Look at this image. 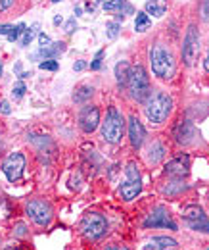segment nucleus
<instances>
[{
	"mask_svg": "<svg viewBox=\"0 0 209 250\" xmlns=\"http://www.w3.org/2000/svg\"><path fill=\"white\" fill-rule=\"evenodd\" d=\"M150 62H152V71L155 77L159 79H171L175 73V56L173 52L163 46V44H155L150 52Z\"/></svg>",
	"mask_w": 209,
	"mask_h": 250,
	"instance_id": "nucleus-1",
	"label": "nucleus"
},
{
	"mask_svg": "<svg viewBox=\"0 0 209 250\" xmlns=\"http://www.w3.org/2000/svg\"><path fill=\"white\" fill-rule=\"evenodd\" d=\"M173 110V98L167 93H153L146 102V118L152 124H163Z\"/></svg>",
	"mask_w": 209,
	"mask_h": 250,
	"instance_id": "nucleus-2",
	"label": "nucleus"
},
{
	"mask_svg": "<svg viewBox=\"0 0 209 250\" xmlns=\"http://www.w3.org/2000/svg\"><path fill=\"white\" fill-rule=\"evenodd\" d=\"M131 93V98H134L136 102H142L150 96V77L148 71L142 65H131L129 71V79L125 85Z\"/></svg>",
	"mask_w": 209,
	"mask_h": 250,
	"instance_id": "nucleus-3",
	"label": "nucleus"
},
{
	"mask_svg": "<svg viewBox=\"0 0 209 250\" xmlns=\"http://www.w3.org/2000/svg\"><path fill=\"white\" fill-rule=\"evenodd\" d=\"M123 133H125V118L117 108H110L108 110V116L102 124V137L106 143L110 145H117L121 139H123Z\"/></svg>",
	"mask_w": 209,
	"mask_h": 250,
	"instance_id": "nucleus-4",
	"label": "nucleus"
},
{
	"mask_svg": "<svg viewBox=\"0 0 209 250\" xmlns=\"http://www.w3.org/2000/svg\"><path fill=\"white\" fill-rule=\"evenodd\" d=\"M142 190V179H140V171H138V166L134 162H129L127 164V169H125V181L121 183V198L123 200H134Z\"/></svg>",
	"mask_w": 209,
	"mask_h": 250,
	"instance_id": "nucleus-5",
	"label": "nucleus"
},
{
	"mask_svg": "<svg viewBox=\"0 0 209 250\" xmlns=\"http://www.w3.org/2000/svg\"><path fill=\"white\" fill-rule=\"evenodd\" d=\"M81 231L90 241H98L108 233V219L98 212H90L81 219Z\"/></svg>",
	"mask_w": 209,
	"mask_h": 250,
	"instance_id": "nucleus-6",
	"label": "nucleus"
},
{
	"mask_svg": "<svg viewBox=\"0 0 209 250\" xmlns=\"http://www.w3.org/2000/svg\"><path fill=\"white\" fill-rule=\"evenodd\" d=\"M198 56H200V35H198L196 25H190L184 37V42H182V62L184 65L192 67L198 62Z\"/></svg>",
	"mask_w": 209,
	"mask_h": 250,
	"instance_id": "nucleus-7",
	"label": "nucleus"
},
{
	"mask_svg": "<svg viewBox=\"0 0 209 250\" xmlns=\"http://www.w3.org/2000/svg\"><path fill=\"white\" fill-rule=\"evenodd\" d=\"M182 218H184L186 225H188L190 229L209 233V219H208V216H206V212H204L202 206H198V204H190V206H186L184 212H182Z\"/></svg>",
	"mask_w": 209,
	"mask_h": 250,
	"instance_id": "nucleus-8",
	"label": "nucleus"
},
{
	"mask_svg": "<svg viewBox=\"0 0 209 250\" xmlns=\"http://www.w3.org/2000/svg\"><path fill=\"white\" fill-rule=\"evenodd\" d=\"M25 210H27L29 218L33 219V223H37V225H40V227L48 225L50 219H52V208H50V204H48L46 200H42V198L29 200Z\"/></svg>",
	"mask_w": 209,
	"mask_h": 250,
	"instance_id": "nucleus-9",
	"label": "nucleus"
},
{
	"mask_svg": "<svg viewBox=\"0 0 209 250\" xmlns=\"http://www.w3.org/2000/svg\"><path fill=\"white\" fill-rule=\"evenodd\" d=\"M25 169V156L21 152H14L12 156L6 158V162L2 164V171L8 177V181H19Z\"/></svg>",
	"mask_w": 209,
	"mask_h": 250,
	"instance_id": "nucleus-10",
	"label": "nucleus"
},
{
	"mask_svg": "<svg viewBox=\"0 0 209 250\" xmlns=\"http://www.w3.org/2000/svg\"><path fill=\"white\" fill-rule=\"evenodd\" d=\"M144 227H152V229H155V227L167 229V227H169L171 231H177V223L171 219L167 208H163V206H157L148 218L144 219Z\"/></svg>",
	"mask_w": 209,
	"mask_h": 250,
	"instance_id": "nucleus-11",
	"label": "nucleus"
},
{
	"mask_svg": "<svg viewBox=\"0 0 209 250\" xmlns=\"http://www.w3.org/2000/svg\"><path fill=\"white\" fill-rule=\"evenodd\" d=\"M79 125L85 133L96 131V127L100 125V110L96 106H85L79 114Z\"/></svg>",
	"mask_w": 209,
	"mask_h": 250,
	"instance_id": "nucleus-12",
	"label": "nucleus"
},
{
	"mask_svg": "<svg viewBox=\"0 0 209 250\" xmlns=\"http://www.w3.org/2000/svg\"><path fill=\"white\" fill-rule=\"evenodd\" d=\"M188 171H190V158L186 156V154L171 160V162L165 166V173L171 175V177H180V179H182L184 175H188Z\"/></svg>",
	"mask_w": 209,
	"mask_h": 250,
	"instance_id": "nucleus-13",
	"label": "nucleus"
},
{
	"mask_svg": "<svg viewBox=\"0 0 209 250\" xmlns=\"http://www.w3.org/2000/svg\"><path fill=\"white\" fill-rule=\"evenodd\" d=\"M129 139H131V145L134 148H140L144 139H146V129H144V125L138 122L136 116L129 118Z\"/></svg>",
	"mask_w": 209,
	"mask_h": 250,
	"instance_id": "nucleus-14",
	"label": "nucleus"
},
{
	"mask_svg": "<svg viewBox=\"0 0 209 250\" xmlns=\"http://www.w3.org/2000/svg\"><path fill=\"white\" fill-rule=\"evenodd\" d=\"M65 52V44L63 42H52L50 46H40L38 52L33 54V60H38V58H44V60H54L56 56H60Z\"/></svg>",
	"mask_w": 209,
	"mask_h": 250,
	"instance_id": "nucleus-15",
	"label": "nucleus"
},
{
	"mask_svg": "<svg viewBox=\"0 0 209 250\" xmlns=\"http://www.w3.org/2000/svg\"><path fill=\"white\" fill-rule=\"evenodd\" d=\"M196 137V131H194V125L190 122H180L175 129V139L179 145H188L192 143V139Z\"/></svg>",
	"mask_w": 209,
	"mask_h": 250,
	"instance_id": "nucleus-16",
	"label": "nucleus"
},
{
	"mask_svg": "<svg viewBox=\"0 0 209 250\" xmlns=\"http://www.w3.org/2000/svg\"><path fill=\"white\" fill-rule=\"evenodd\" d=\"M177 247H179V243H177L175 239H171V237H157V239L148 241L142 249L144 250H165V249H177Z\"/></svg>",
	"mask_w": 209,
	"mask_h": 250,
	"instance_id": "nucleus-17",
	"label": "nucleus"
},
{
	"mask_svg": "<svg viewBox=\"0 0 209 250\" xmlns=\"http://www.w3.org/2000/svg\"><path fill=\"white\" fill-rule=\"evenodd\" d=\"M165 154H167V150H165V146L159 141H153L148 148H146V160H148V164H152V166L157 164V162H161Z\"/></svg>",
	"mask_w": 209,
	"mask_h": 250,
	"instance_id": "nucleus-18",
	"label": "nucleus"
},
{
	"mask_svg": "<svg viewBox=\"0 0 209 250\" xmlns=\"http://www.w3.org/2000/svg\"><path fill=\"white\" fill-rule=\"evenodd\" d=\"M104 10L106 12H115V14H133L134 8L127 2V0H106L104 2Z\"/></svg>",
	"mask_w": 209,
	"mask_h": 250,
	"instance_id": "nucleus-19",
	"label": "nucleus"
},
{
	"mask_svg": "<svg viewBox=\"0 0 209 250\" xmlns=\"http://www.w3.org/2000/svg\"><path fill=\"white\" fill-rule=\"evenodd\" d=\"M167 12V2L165 0H148L146 2V14H152L155 18H163Z\"/></svg>",
	"mask_w": 209,
	"mask_h": 250,
	"instance_id": "nucleus-20",
	"label": "nucleus"
},
{
	"mask_svg": "<svg viewBox=\"0 0 209 250\" xmlns=\"http://www.w3.org/2000/svg\"><path fill=\"white\" fill-rule=\"evenodd\" d=\"M129 71H131V63L127 60H121L115 67V79H117V85L125 87L127 85V79H129Z\"/></svg>",
	"mask_w": 209,
	"mask_h": 250,
	"instance_id": "nucleus-21",
	"label": "nucleus"
},
{
	"mask_svg": "<svg viewBox=\"0 0 209 250\" xmlns=\"http://www.w3.org/2000/svg\"><path fill=\"white\" fill-rule=\"evenodd\" d=\"M152 27V20L146 12H138L136 20H134V31L136 33H146Z\"/></svg>",
	"mask_w": 209,
	"mask_h": 250,
	"instance_id": "nucleus-22",
	"label": "nucleus"
},
{
	"mask_svg": "<svg viewBox=\"0 0 209 250\" xmlns=\"http://www.w3.org/2000/svg\"><path fill=\"white\" fill-rule=\"evenodd\" d=\"M186 183H182V179L180 177H175L171 183H167L165 187L161 188V192L163 194H179V192H182V190H186Z\"/></svg>",
	"mask_w": 209,
	"mask_h": 250,
	"instance_id": "nucleus-23",
	"label": "nucleus"
},
{
	"mask_svg": "<svg viewBox=\"0 0 209 250\" xmlns=\"http://www.w3.org/2000/svg\"><path fill=\"white\" fill-rule=\"evenodd\" d=\"M92 87H89V85H83V87H79L77 91H75V94H73V100L77 102V104H83L85 100H89L90 96H92Z\"/></svg>",
	"mask_w": 209,
	"mask_h": 250,
	"instance_id": "nucleus-24",
	"label": "nucleus"
},
{
	"mask_svg": "<svg viewBox=\"0 0 209 250\" xmlns=\"http://www.w3.org/2000/svg\"><path fill=\"white\" fill-rule=\"evenodd\" d=\"M37 29H38V25L35 23L33 27H29V29H25V31H23V37H21V41H19V44H21L23 48H25V46H29L31 42H33V39H35V31H37Z\"/></svg>",
	"mask_w": 209,
	"mask_h": 250,
	"instance_id": "nucleus-25",
	"label": "nucleus"
},
{
	"mask_svg": "<svg viewBox=\"0 0 209 250\" xmlns=\"http://www.w3.org/2000/svg\"><path fill=\"white\" fill-rule=\"evenodd\" d=\"M25 29H27V27H25V23H18V25L12 29V33L8 35V41H12V42H14V41H18V39H19V35L25 31Z\"/></svg>",
	"mask_w": 209,
	"mask_h": 250,
	"instance_id": "nucleus-26",
	"label": "nucleus"
},
{
	"mask_svg": "<svg viewBox=\"0 0 209 250\" xmlns=\"http://www.w3.org/2000/svg\"><path fill=\"white\" fill-rule=\"evenodd\" d=\"M119 23L117 21H112V23H108L106 25V31H108V37L114 41V39H117V35H119Z\"/></svg>",
	"mask_w": 209,
	"mask_h": 250,
	"instance_id": "nucleus-27",
	"label": "nucleus"
},
{
	"mask_svg": "<svg viewBox=\"0 0 209 250\" xmlns=\"http://www.w3.org/2000/svg\"><path fill=\"white\" fill-rule=\"evenodd\" d=\"M38 67L44 69V71H56V69H58V62L52 60V58H50V60H42V62L38 63Z\"/></svg>",
	"mask_w": 209,
	"mask_h": 250,
	"instance_id": "nucleus-28",
	"label": "nucleus"
},
{
	"mask_svg": "<svg viewBox=\"0 0 209 250\" xmlns=\"http://www.w3.org/2000/svg\"><path fill=\"white\" fill-rule=\"evenodd\" d=\"M200 16H202V21H209V0H202Z\"/></svg>",
	"mask_w": 209,
	"mask_h": 250,
	"instance_id": "nucleus-29",
	"label": "nucleus"
},
{
	"mask_svg": "<svg viewBox=\"0 0 209 250\" xmlns=\"http://www.w3.org/2000/svg\"><path fill=\"white\" fill-rule=\"evenodd\" d=\"M102 56H104V50H98V52H96V58H94L92 63H90V69L98 71V69L102 67Z\"/></svg>",
	"mask_w": 209,
	"mask_h": 250,
	"instance_id": "nucleus-30",
	"label": "nucleus"
},
{
	"mask_svg": "<svg viewBox=\"0 0 209 250\" xmlns=\"http://www.w3.org/2000/svg\"><path fill=\"white\" fill-rule=\"evenodd\" d=\"M75 29H77V21H75V18H71V20L65 23V33L71 35V33H75Z\"/></svg>",
	"mask_w": 209,
	"mask_h": 250,
	"instance_id": "nucleus-31",
	"label": "nucleus"
},
{
	"mask_svg": "<svg viewBox=\"0 0 209 250\" xmlns=\"http://www.w3.org/2000/svg\"><path fill=\"white\" fill-rule=\"evenodd\" d=\"M23 94H25V85H23V83H18V85L14 87V96H16V98H21Z\"/></svg>",
	"mask_w": 209,
	"mask_h": 250,
	"instance_id": "nucleus-32",
	"label": "nucleus"
},
{
	"mask_svg": "<svg viewBox=\"0 0 209 250\" xmlns=\"http://www.w3.org/2000/svg\"><path fill=\"white\" fill-rule=\"evenodd\" d=\"M38 42H40V46H50V44H52V39H50L48 35L40 33V35H38Z\"/></svg>",
	"mask_w": 209,
	"mask_h": 250,
	"instance_id": "nucleus-33",
	"label": "nucleus"
},
{
	"mask_svg": "<svg viewBox=\"0 0 209 250\" xmlns=\"http://www.w3.org/2000/svg\"><path fill=\"white\" fill-rule=\"evenodd\" d=\"M14 231H16L18 237H25V235H27V227H25V223H18Z\"/></svg>",
	"mask_w": 209,
	"mask_h": 250,
	"instance_id": "nucleus-34",
	"label": "nucleus"
},
{
	"mask_svg": "<svg viewBox=\"0 0 209 250\" xmlns=\"http://www.w3.org/2000/svg\"><path fill=\"white\" fill-rule=\"evenodd\" d=\"M0 112H2L4 116H8V114L12 112V110H10V104H8L6 100H0Z\"/></svg>",
	"mask_w": 209,
	"mask_h": 250,
	"instance_id": "nucleus-35",
	"label": "nucleus"
},
{
	"mask_svg": "<svg viewBox=\"0 0 209 250\" xmlns=\"http://www.w3.org/2000/svg\"><path fill=\"white\" fill-rule=\"evenodd\" d=\"M12 4H14V0H0V12H6Z\"/></svg>",
	"mask_w": 209,
	"mask_h": 250,
	"instance_id": "nucleus-36",
	"label": "nucleus"
},
{
	"mask_svg": "<svg viewBox=\"0 0 209 250\" xmlns=\"http://www.w3.org/2000/svg\"><path fill=\"white\" fill-rule=\"evenodd\" d=\"M87 65H89V63L85 62V60H79L77 63H73V69H75V71H83Z\"/></svg>",
	"mask_w": 209,
	"mask_h": 250,
	"instance_id": "nucleus-37",
	"label": "nucleus"
},
{
	"mask_svg": "<svg viewBox=\"0 0 209 250\" xmlns=\"http://www.w3.org/2000/svg\"><path fill=\"white\" fill-rule=\"evenodd\" d=\"M12 29H14V25H0V35H10L12 33Z\"/></svg>",
	"mask_w": 209,
	"mask_h": 250,
	"instance_id": "nucleus-38",
	"label": "nucleus"
},
{
	"mask_svg": "<svg viewBox=\"0 0 209 250\" xmlns=\"http://www.w3.org/2000/svg\"><path fill=\"white\" fill-rule=\"evenodd\" d=\"M61 21H63V20H61V16H56V18H54V25H60Z\"/></svg>",
	"mask_w": 209,
	"mask_h": 250,
	"instance_id": "nucleus-39",
	"label": "nucleus"
},
{
	"mask_svg": "<svg viewBox=\"0 0 209 250\" xmlns=\"http://www.w3.org/2000/svg\"><path fill=\"white\" fill-rule=\"evenodd\" d=\"M81 14H83V8H81V6H77V8H75V16H81Z\"/></svg>",
	"mask_w": 209,
	"mask_h": 250,
	"instance_id": "nucleus-40",
	"label": "nucleus"
},
{
	"mask_svg": "<svg viewBox=\"0 0 209 250\" xmlns=\"http://www.w3.org/2000/svg\"><path fill=\"white\" fill-rule=\"evenodd\" d=\"M204 65H206V69H208V71H209V56H208V60L204 62Z\"/></svg>",
	"mask_w": 209,
	"mask_h": 250,
	"instance_id": "nucleus-41",
	"label": "nucleus"
},
{
	"mask_svg": "<svg viewBox=\"0 0 209 250\" xmlns=\"http://www.w3.org/2000/svg\"><path fill=\"white\" fill-rule=\"evenodd\" d=\"M50 2H54V4H56V2H61V0H50Z\"/></svg>",
	"mask_w": 209,
	"mask_h": 250,
	"instance_id": "nucleus-42",
	"label": "nucleus"
},
{
	"mask_svg": "<svg viewBox=\"0 0 209 250\" xmlns=\"http://www.w3.org/2000/svg\"><path fill=\"white\" fill-rule=\"evenodd\" d=\"M98 2H106V0H98Z\"/></svg>",
	"mask_w": 209,
	"mask_h": 250,
	"instance_id": "nucleus-43",
	"label": "nucleus"
}]
</instances>
